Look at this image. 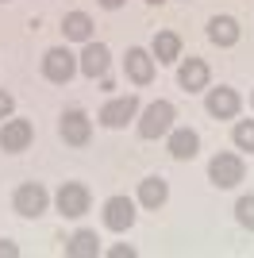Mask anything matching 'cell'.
I'll return each instance as SVG.
<instances>
[{
	"label": "cell",
	"instance_id": "obj_1",
	"mask_svg": "<svg viewBox=\"0 0 254 258\" xmlns=\"http://www.w3.org/2000/svg\"><path fill=\"white\" fill-rule=\"evenodd\" d=\"M173 119H177V108L169 104V100H154L139 116V135L143 139H162V135L173 131Z\"/></svg>",
	"mask_w": 254,
	"mask_h": 258
},
{
	"label": "cell",
	"instance_id": "obj_5",
	"mask_svg": "<svg viewBox=\"0 0 254 258\" xmlns=\"http://www.w3.org/2000/svg\"><path fill=\"white\" fill-rule=\"evenodd\" d=\"M54 205H58V212H62V216L77 220V216L89 212L93 197H89V189H85L81 181H62V189H58V197H54Z\"/></svg>",
	"mask_w": 254,
	"mask_h": 258
},
{
	"label": "cell",
	"instance_id": "obj_16",
	"mask_svg": "<svg viewBox=\"0 0 254 258\" xmlns=\"http://www.w3.org/2000/svg\"><path fill=\"white\" fill-rule=\"evenodd\" d=\"M150 54H154V62H162V66L177 62V58H181V35L177 31H158V35H154Z\"/></svg>",
	"mask_w": 254,
	"mask_h": 258
},
{
	"label": "cell",
	"instance_id": "obj_23",
	"mask_svg": "<svg viewBox=\"0 0 254 258\" xmlns=\"http://www.w3.org/2000/svg\"><path fill=\"white\" fill-rule=\"evenodd\" d=\"M16 254H20V247L12 239H0V258H16Z\"/></svg>",
	"mask_w": 254,
	"mask_h": 258
},
{
	"label": "cell",
	"instance_id": "obj_15",
	"mask_svg": "<svg viewBox=\"0 0 254 258\" xmlns=\"http://www.w3.org/2000/svg\"><path fill=\"white\" fill-rule=\"evenodd\" d=\"M239 35H243V31H239V23H235L231 16H212V20H208V39L216 46H235V43H239Z\"/></svg>",
	"mask_w": 254,
	"mask_h": 258
},
{
	"label": "cell",
	"instance_id": "obj_10",
	"mask_svg": "<svg viewBox=\"0 0 254 258\" xmlns=\"http://www.w3.org/2000/svg\"><path fill=\"white\" fill-rule=\"evenodd\" d=\"M139 116V97H116V100H108L104 108H100V123L104 127H127V119H135Z\"/></svg>",
	"mask_w": 254,
	"mask_h": 258
},
{
	"label": "cell",
	"instance_id": "obj_25",
	"mask_svg": "<svg viewBox=\"0 0 254 258\" xmlns=\"http://www.w3.org/2000/svg\"><path fill=\"white\" fill-rule=\"evenodd\" d=\"M119 4H127V0H100V8H119Z\"/></svg>",
	"mask_w": 254,
	"mask_h": 258
},
{
	"label": "cell",
	"instance_id": "obj_11",
	"mask_svg": "<svg viewBox=\"0 0 254 258\" xmlns=\"http://www.w3.org/2000/svg\"><path fill=\"white\" fill-rule=\"evenodd\" d=\"M108 66H112V54H108V46L104 43H85V50H81V62H77V70H81L85 77H104L108 74Z\"/></svg>",
	"mask_w": 254,
	"mask_h": 258
},
{
	"label": "cell",
	"instance_id": "obj_24",
	"mask_svg": "<svg viewBox=\"0 0 254 258\" xmlns=\"http://www.w3.org/2000/svg\"><path fill=\"white\" fill-rule=\"evenodd\" d=\"M108 258H135V247H123V243H119V247L108 250Z\"/></svg>",
	"mask_w": 254,
	"mask_h": 258
},
{
	"label": "cell",
	"instance_id": "obj_6",
	"mask_svg": "<svg viewBox=\"0 0 254 258\" xmlns=\"http://www.w3.org/2000/svg\"><path fill=\"white\" fill-rule=\"evenodd\" d=\"M35 139V123L31 119H4V127H0V151L8 154H20L27 151Z\"/></svg>",
	"mask_w": 254,
	"mask_h": 258
},
{
	"label": "cell",
	"instance_id": "obj_12",
	"mask_svg": "<svg viewBox=\"0 0 254 258\" xmlns=\"http://www.w3.org/2000/svg\"><path fill=\"white\" fill-rule=\"evenodd\" d=\"M123 70L135 85H150V81H154V54L143 50V46H131L127 58H123Z\"/></svg>",
	"mask_w": 254,
	"mask_h": 258
},
{
	"label": "cell",
	"instance_id": "obj_8",
	"mask_svg": "<svg viewBox=\"0 0 254 258\" xmlns=\"http://www.w3.org/2000/svg\"><path fill=\"white\" fill-rule=\"evenodd\" d=\"M100 216H104L108 231H127V227L135 224V201L131 197H108Z\"/></svg>",
	"mask_w": 254,
	"mask_h": 258
},
{
	"label": "cell",
	"instance_id": "obj_7",
	"mask_svg": "<svg viewBox=\"0 0 254 258\" xmlns=\"http://www.w3.org/2000/svg\"><path fill=\"white\" fill-rule=\"evenodd\" d=\"M62 139L70 143V147H85L89 143V135H93V119L85 116L81 108H66L62 112Z\"/></svg>",
	"mask_w": 254,
	"mask_h": 258
},
{
	"label": "cell",
	"instance_id": "obj_13",
	"mask_svg": "<svg viewBox=\"0 0 254 258\" xmlns=\"http://www.w3.org/2000/svg\"><path fill=\"white\" fill-rule=\"evenodd\" d=\"M177 85L185 89V93H201V89H208V62H204V58H189V62H181Z\"/></svg>",
	"mask_w": 254,
	"mask_h": 258
},
{
	"label": "cell",
	"instance_id": "obj_27",
	"mask_svg": "<svg viewBox=\"0 0 254 258\" xmlns=\"http://www.w3.org/2000/svg\"><path fill=\"white\" fill-rule=\"evenodd\" d=\"M250 104H254V93H250Z\"/></svg>",
	"mask_w": 254,
	"mask_h": 258
},
{
	"label": "cell",
	"instance_id": "obj_17",
	"mask_svg": "<svg viewBox=\"0 0 254 258\" xmlns=\"http://www.w3.org/2000/svg\"><path fill=\"white\" fill-rule=\"evenodd\" d=\"M169 197V185L162 181V177H143L139 181V205L143 208H162Z\"/></svg>",
	"mask_w": 254,
	"mask_h": 258
},
{
	"label": "cell",
	"instance_id": "obj_26",
	"mask_svg": "<svg viewBox=\"0 0 254 258\" xmlns=\"http://www.w3.org/2000/svg\"><path fill=\"white\" fill-rule=\"evenodd\" d=\"M147 4H162V0H147Z\"/></svg>",
	"mask_w": 254,
	"mask_h": 258
},
{
	"label": "cell",
	"instance_id": "obj_20",
	"mask_svg": "<svg viewBox=\"0 0 254 258\" xmlns=\"http://www.w3.org/2000/svg\"><path fill=\"white\" fill-rule=\"evenodd\" d=\"M231 139H235L239 151H254V119H239L235 131H231Z\"/></svg>",
	"mask_w": 254,
	"mask_h": 258
},
{
	"label": "cell",
	"instance_id": "obj_9",
	"mask_svg": "<svg viewBox=\"0 0 254 258\" xmlns=\"http://www.w3.org/2000/svg\"><path fill=\"white\" fill-rule=\"evenodd\" d=\"M204 108H208V116H216V119H235V116H239V108H243V100H239L235 89L220 85V89H208Z\"/></svg>",
	"mask_w": 254,
	"mask_h": 258
},
{
	"label": "cell",
	"instance_id": "obj_22",
	"mask_svg": "<svg viewBox=\"0 0 254 258\" xmlns=\"http://www.w3.org/2000/svg\"><path fill=\"white\" fill-rule=\"evenodd\" d=\"M12 108H16V97L0 89V119H8V116H12Z\"/></svg>",
	"mask_w": 254,
	"mask_h": 258
},
{
	"label": "cell",
	"instance_id": "obj_18",
	"mask_svg": "<svg viewBox=\"0 0 254 258\" xmlns=\"http://www.w3.org/2000/svg\"><path fill=\"white\" fill-rule=\"evenodd\" d=\"M96 254H100L96 231H77V235L66 243V258H96Z\"/></svg>",
	"mask_w": 254,
	"mask_h": 258
},
{
	"label": "cell",
	"instance_id": "obj_4",
	"mask_svg": "<svg viewBox=\"0 0 254 258\" xmlns=\"http://www.w3.org/2000/svg\"><path fill=\"white\" fill-rule=\"evenodd\" d=\"M74 74H77V58L66 50V46H54V50L42 54V77H46V81H54V85H66Z\"/></svg>",
	"mask_w": 254,
	"mask_h": 258
},
{
	"label": "cell",
	"instance_id": "obj_3",
	"mask_svg": "<svg viewBox=\"0 0 254 258\" xmlns=\"http://www.w3.org/2000/svg\"><path fill=\"white\" fill-rule=\"evenodd\" d=\"M12 205H16V212H20V216L35 220V216L46 212V205H50V193H46L39 181H23L20 189H16V197H12Z\"/></svg>",
	"mask_w": 254,
	"mask_h": 258
},
{
	"label": "cell",
	"instance_id": "obj_14",
	"mask_svg": "<svg viewBox=\"0 0 254 258\" xmlns=\"http://www.w3.org/2000/svg\"><path fill=\"white\" fill-rule=\"evenodd\" d=\"M197 151H201V135L193 127H173L169 131V154L177 162H189V158H197Z\"/></svg>",
	"mask_w": 254,
	"mask_h": 258
},
{
	"label": "cell",
	"instance_id": "obj_2",
	"mask_svg": "<svg viewBox=\"0 0 254 258\" xmlns=\"http://www.w3.org/2000/svg\"><path fill=\"white\" fill-rule=\"evenodd\" d=\"M208 177L216 189H235V185L246 177V162L243 154H235V151H220L216 158L208 162Z\"/></svg>",
	"mask_w": 254,
	"mask_h": 258
},
{
	"label": "cell",
	"instance_id": "obj_19",
	"mask_svg": "<svg viewBox=\"0 0 254 258\" xmlns=\"http://www.w3.org/2000/svg\"><path fill=\"white\" fill-rule=\"evenodd\" d=\"M62 35L74 39V43H89V39H93V20H89L85 12H70L62 20Z\"/></svg>",
	"mask_w": 254,
	"mask_h": 258
},
{
	"label": "cell",
	"instance_id": "obj_21",
	"mask_svg": "<svg viewBox=\"0 0 254 258\" xmlns=\"http://www.w3.org/2000/svg\"><path fill=\"white\" fill-rule=\"evenodd\" d=\"M235 220H239L246 231H254V197H239V205H235Z\"/></svg>",
	"mask_w": 254,
	"mask_h": 258
}]
</instances>
